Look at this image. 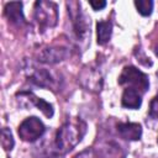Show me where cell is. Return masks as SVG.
I'll return each mask as SVG.
<instances>
[{
	"label": "cell",
	"mask_w": 158,
	"mask_h": 158,
	"mask_svg": "<svg viewBox=\"0 0 158 158\" xmlns=\"http://www.w3.org/2000/svg\"><path fill=\"white\" fill-rule=\"evenodd\" d=\"M16 96L20 98L21 100H26L27 104L35 105V106H36L38 110H41V111L43 112V115L47 116L48 118L53 116V106H52L49 102L44 101L43 99L37 98L35 94L28 93V91H21V93H19ZM20 99H19V100H20Z\"/></svg>",
	"instance_id": "cell-9"
},
{
	"label": "cell",
	"mask_w": 158,
	"mask_h": 158,
	"mask_svg": "<svg viewBox=\"0 0 158 158\" xmlns=\"http://www.w3.org/2000/svg\"><path fill=\"white\" fill-rule=\"evenodd\" d=\"M28 78L33 84H36L41 88H47V89H52V90H56L59 84V81L57 80L54 74L44 68H33V70H31Z\"/></svg>",
	"instance_id": "cell-7"
},
{
	"label": "cell",
	"mask_w": 158,
	"mask_h": 158,
	"mask_svg": "<svg viewBox=\"0 0 158 158\" xmlns=\"http://www.w3.org/2000/svg\"><path fill=\"white\" fill-rule=\"evenodd\" d=\"M68 14L72 20L73 32L79 47L85 48L90 43V19L81 10V5L78 1H68Z\"/></svg>",
	"instance_id": "cell-2"
},
{
	"label": "cell",
	"mask_w": 158,
	"mask_h": 158,
	"mask_svg": "<svg viewBox=\"0 0 158 158\" xmlns=\"http://www.w3.org/2000/svg\"><path fill=\"white\" fill-rule=\"evenodd\" d=\"M135 6L142 16H148L152 14L153 1L152 0H137V1H135Z\"/></svg>",
	"instance_id": "cell-15"
},
{
	"label": "cell",
	"mask_w": 158,
	"mask_h": 158,
	"mask_svg": "<svg viewBox=\"0 0 158 158\" xmlns=\"http://www.w3.org/2000/svg\"><path fill=\"white\" fill-rule=\"evenodd\" d=\"M79 83L90 91H100L102 88V75L100 70L95 67H86L81 70L78 77Z\"/></svg>",
	"instance_id": "cell-6"
},
{
	"label": "cell",
	"mask_w": 158,
	"mask_h": 158,
	"mask_svg": "<svg viewBox=\"0 0 158 158\" xmlns=\"http://www.w3.org/2000/svg\"><path fill=\"white\" fill-rule=\"evenodd\" d=\"M156 99H157V100H158V93H157V96H156Z\"/></svg>",
	"instance_id": "cell-20"
},
{
	"label": "cell",
	"mask_w": 158,
	"mask_h": 158,
	"mask_svg": "<svg viewBox=\"0 0 158 158\" xmlns=\"http://www.w3.org/2000/svg\"><path fill=\"white\" fill-rule=\"evenodd\" d=\"M112 33V25L110 21H99L96 23V35H98V43L106 44L111 38Z\"/></svg>",
	"instance_id": "cell-14"
},
{
	"label": "cell",
	"mask_w": 158,
	"mask_h": 158,
	"mask_svg": "<svg viewBox=\"0 0 158 158\" xmlns=\"http://www.w3.org/2000/svg\"><path fill=\"white\" fill-rule=\"evenodd\" d=\"M1 144H2V148L5 151H11L14 148L15 141H14L11 131L7 127L2 128V132H1Z\"/></svg>",
	"instance_id": "cell-16"
},
{
	"label": "cell",
	"mask_w": 158,
	"mask_h": 158,
	"mask_svg": "<svg viewBox=\"0 0 158 158\" xmlns=\"http://www.w3.org/2000/svg\"><path fill=\"white\" fill-rule=\"evenodd\" d=\"M117 132L123 139L137 141L142 136V127L136 122H120L117 123Z\"/></svg>",
	"instance_id": "cell-10"
},
{
	"label": "cell",
	"mask_w": 158,
	"mask_h": 158,
	"mask_svg": "<svg viewBox=\"0 0 158 158\" xmlns=\"http://www.w3.org/2000/svg\"><path fill=\"white\" fill-rule=\"evenodd\" d=\"M98 156L100 158H125L126 153L116 142L105 141L99 144Z\"/></svg>",
	"instance_id": "cell-11"
},
{
	"label": "cell",
	"mask_w": 158,
	"mask_h": 158,
	"mask_svg": "<svg viewBox=\"0 0 158 158\" xmlns=\"http://www.w3.org/2000/svg\"><path fill=\"white\" fill-rule=\"evenodd\" d=\"M149 115L153 118H158V100L154 98L151 101V107H149Z\"/></svg>",
	"instance_id": "cell-17"
},
{
	"label": "cell",
	"mask_w": 158,
	"mask_h": 158,
	"mask_svg": "<svg viewBox=\"0 0 158 158\" xmlns=\"http://www.w3.org/2000/svg\"><path fill=\"white\" fill-rule=\"evenodd\" d=\"M154 53H156V54H157V57H158V46H156V47H154Z\"/></svg>",
	"instance_id": "cell-19"
},
{
	"label": "cell",
	"mask_w": 158,
	"mask_h": 158,
	"mask_svg": "<svg viewBox=\"0 0 158 158\" xmlns=\"http://www.w3.org/2000/svg\"><path fill=\"white\" fill-rule=\"evenodd\" d=\"M86 132V123L78 118H68L57 131L54 138V148L57 153L65 154L72 151L84 137Z\"/></svg>",
	"instance_id": "cell-1"
},
{
	"label": "cell",
	"mask_w": 158,
	"mask_h": 158,
	"mask_svg": "<svg viewBox=\"0 0 158 158\" xmlns=\"http://www.w3.org/2000/svg\"><path fill=\"white\" fill-rule=\"evenodd\" d=\"M46 131V127L43 125V122L36 117V116H31L25 118L17 130V133L20 136V138L25 142H33L36 139H38Z\"/></svg>",
	"instance_id": "cell-5"
},
{
	"label": "cell",
	"mask_w": 158,
	"mask_h": 158,
	"mask_svg": "<svg viewBox=\"0 0 158 158\" xmlns=\"http://www.w3.org/2000/svg\"><path fill=\"white\" fill-rule=\"evenodd\" d=\"M33 17L42 31L54 27L58 21L57 5L52 1H36L33 6Z\"/></svg>",
	"instance_id": "cell-3"
},
{
	"label": "cell",
	"mask_w": 158,
	"mask_h": 158,
	"mask_svg": "<svg viewBox=\"0 0 158 158\" xmlns=\"http://www.w3.org/2000/svg\"><path fill=\"white\" fill-rule=\"evenodd\" d=\"M157 142H158V139H157Z\"/></svg>",
	"instance_id": "cell-21"
},
{
	"label": "cell",
	"mask_w": 158,
	"mask_h": 158,
	"mask_svg": "<svg viewBox=\"0 0 158 158\" xmlns=\"http://www.w3.org/2000/svg\"><path fill=\"white\" fill-rule=\"evenodd\" d=\"M5 15L12 23H25V17L22 14V2H7L5 5Z\"/></svg>",
	"instance_id": "cell-13"
},
{
	"label": "cell",
	"mask_w": 158,
	"mask_h": 158,
	"mask_svg": "<svg viewBox=\"0 0 158 158\" xmlns=\"http://www.w3.org/2000/svg\"><path fill=\"white\" fill-rule=\"evenodd\" d=\"M89 5L94 9V10H101V9H104L105 6H106V1H94V0H91V1H89Z\"/></svg>",
	"instance_id": "cell-18"
},
{
	"label": "cell",
	"mask_w": 158,
	"mask_h": 158,
	"mask_svg": "<svg viewBox=\"0 0 158 158\" xmlns=\"http://www.w3.org/2000/svg\"><path fill=\"white\" fill-rule=\"evenodd\" d=\"M118 84L126 85V88H132L141 94L146 93L149 88L148 75L133 65H127L122 69L118 77Z\"/></svg>",
	"instance_id": "cell-4"
},
{
	"label": "cell",
	"mask_w": 158,
	"mask_h": 158,
	"mask_svg": "<svg viewBox=\"0 0 158 158\" xmlns=\"http://www.w3.org/2000/svg\"><path fill=\"white\" fill-rule=\"evenodd\" d=\"M68 56V51L64 47H47L40 51L37 58L42 63L53 64L60 60H64Z\"/></svg>",
	"instance_id": "cell-8"
},
{
	"label": "cell",
	"mask_w": 158,
	"mask_h": 158,
	"mask_svg": "<svg viewBox=\"0 0 158 158\" xmlns=\"http://www.w3.org/2000/svg\"><path fill=\"white\" fill-rule=\"evenodd\" d=\"M121 104L127 109H138L142 104V94L132 88H126L122 93Z\"/></svg>",
	"instance_id": "cell-12"
}]
</instances>
